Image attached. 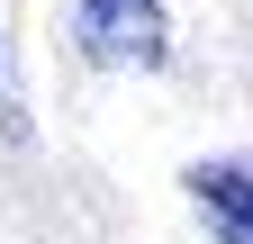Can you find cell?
<instances>
[{
    "instance_id": "6da1fadb",
    "label": "cell",
    "mask_w": 253,
    "mask_h": 244,
    "mask_svg": "<svg viewBox=\"0 0 253 244\" xmlns=\"http://www.w3.org/2000/svg\"><path fill=\"white\" fill-rule=\"evenodd\" d=\"M73 45L100 73H154L172 54V18L163 0H73Z\"/></svg>"
},
{
    "instance_id": "7a4b0ae2",
    "label": "cell",
    "mask_w": 253,
    "mask_h": 244,
    "mask_svg": "<svg viewBox=\"0 0 253 244\" xmlns=\"http://www.w3.org/2000/svg\"><path fill=\"white\" fill-rule=\"evenodd\" d=\"M190 208L208 217L217 244H253V154H217V163H190L181 172Z\"/></svg>"
}]
</instances>
